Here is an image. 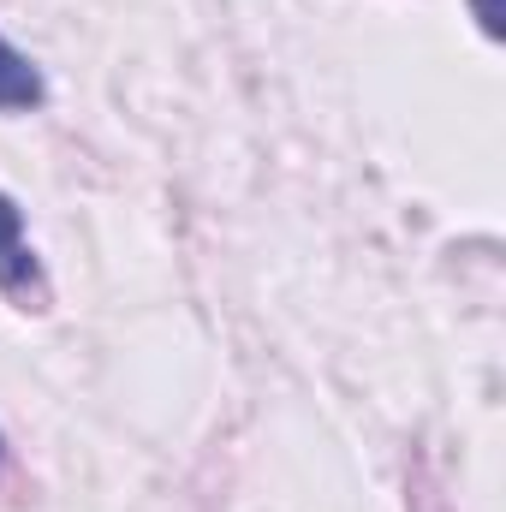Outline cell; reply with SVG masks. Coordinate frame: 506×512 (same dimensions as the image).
I'll list each match as a JSON object with an SVG mask.
<instances>
[{
    "label": "cell",
    "instance_id": "cell-1",
    "mask_svg": "<svg viewBox=\"0 0 506 512\" xmlns=\"http://www.w3.org/2000/svg\"><path fill=\"white\" fill-rule=\"evenodd\" d=\"M0 292L18 304V310H48V274H42V256L24 233V209L0 191Z\"/></svg>",
    "mask_w": 506,
    "mask_h": 512
},
{
    "label": "cell",
    "instance_id": "cell-2",
    "mask_svg": "<svg viewBox=\"0 0 506 512\" xmlns=\"http://www.w3.org/2000/svg\"><path fill=\"white\" fill-rule=\"evenodd\" d=\"M48 102V78H42V66L24 54V48H12L6 36H0V114L12 120V114H36Z\"/></svg>",
    "mask_w": 506,
    "mask_h": 512
},
{
    "label": "cell",
    "instance_id": "cell-3",
    "mask_svg": "<svg viewBox=\"0 0 506 512\" xmlns=\"http://www.w3.org/2000/svg\"><path fill=\"white\" fill-rule=\"evenodd\" d=\"M471 12H477L483 36H501V12H495V0H471Z\"/></svg>",
    "mask_w": 506,
    "mask_h": 512
},
{
    "label": "cell",
    "instance_id": "cell-4",
    "mask_svg": "<svg viewBox=\"0 0 506 512\" xmlns=\"http://www.w3.org/2000/svg\"><path fill=\"white\" fill-rule=\"evenodd\" d=\"M0 471H6V435H0Z\"/></svg>",
    "mask_w": 506,
    "mask_h": 512
}]
</instances>
